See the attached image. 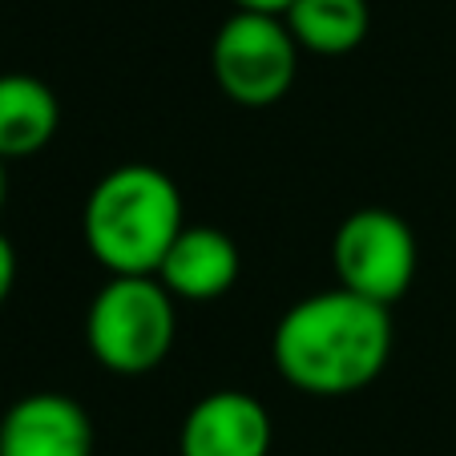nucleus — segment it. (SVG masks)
<instances>
[{
  "mask_svg": "<svg viewBox=\"0 0 456 456\" xmlns=\"http://www.w3.org/2000/svg\"><path fill=\"white\" fill-rule=\"evenodd\" d=\"M0 456H94V420L61 392L20 396L0 416Z\"/></svg>",
  "mask_w": 456,
  "mask_h": 456,
  "instance_id": "0eeeda50",
  "label": "nucleus"
},
{
  "mask_svg": "<svg viewBox=\"0 0 456 456\" xmlns=\"http://www.w3.org/2000/svg\"><path fill=\"white\" fill-rule=\"evenodd\" d=\"M210 73L226 102L267 110L283 102L299 77V45L283 17L234 9L210 41Z\"/></svg>",
  "mask_w": 456,
  "mask_h": 456,
  "instance_id": "20e7f679",
  "label": "nucleus"
},
{
  "mask_svg": "<svg viewBox=\"0 0 456 456\" xmlns=\"http://www.w3.org/2000/svg\"><path fill=\"white\" fill-rule=\"evenodd\" d=\"M61 102L33 73H0V162L33 158L57 138Z\"/></svg>",
  "mask_w": 456,
  "mask_h": 456,
  "instance_id": "1a4fd4ad",
  "label": "nucleus"
},
{
  "mask_svg": "<svg viewBox=\"0 0 456 456\" xmlns=\"http://www.w3.org/2000/svg\"><path fill=\"white\" fill-rule=\"evenodd\" d=\"M239 271L242 258L231 234L207 223H186L154 279L174 295V303H215L239 283Z\"/></svg>",
  "mask_w": 456,
  "mask_h": 456,
  "instance_id": "6e6552de",
  "label": "nucleus"
},
{
  "mask_svg": "<svg viewBox=\"0 0 456 456\" xmlns=\"http://www.w3.org/2000/svg\"><path fill=\"white\" fill-rule=\"evenodd\" d=\"M331 263H336L339 287L379 307L404 299L420 267L412 226L384 207L355 210L339 223L331 239Z\"/></svg>",
  "mask_w": 456,
  "mask_h": 456,
  "instance_id": "39448f33",
  "label": "nucleus"
},
{
  "mask_svg": "<svg viewBox=\"0 0 456 456\" xmlns=\"http://www.w3.org/2000/svg\"><path fill=\"white\" fill-rule=\"evenodd\" d=\"M4 194H9V174H4V162H0V210H4Z\"/></svg>",
  "mask_w": 456,
  "mask_h": 456,
  "instance_id": "ddd939ff",
  "label": "nucleus"
},
{
  "mask_svg": "<svg viewBox=\"0 0 456 456\" xmlns=\"http://www.w3.org/2000/svg\"><path fill=\"white\" fill-rule=\"evenodd\" d=\"M295 0H234L239 12H267V17H283Z\"/></svg>",
  "mask_w": 456,
  "mask_h": 456,
  "instance_id": "f8f14e48",
  "label": "nucleus"
},
{
  "mask_svg": "<svg viewBox=\"0 0 456 456\" xmlns=\"http://www.w3.org/2000/svg\"><path fill=\"white\" fill-rule=\"evenodd\" d=\"M283 20L295 45L315 57H344L360 49L371 28L368 0H295Z\"/></svg>",
  "mask_w": 456,
  "mask_h": 456,
  "instance_id": "9d476101",
  "label": "nucleus"
},
{
  "mask_svg": "<svg viewBox=\"0 0 456 456\" xmlns=\"http://www.w3.org/2000/svg\"><path fill=\"white\" fill-rule=\"evenodd\" d=\"M182 226L178 186L150 162H121L102 174L81 210L86 247L110 275H158Z\"/></svg>",
  "mask_w": 456,
  "mask_h": 456,
  "instance_id": "f03ea898",
  "label": "nucleus"
},
{
  "mask_svg": "<svg viewBox=\"0 0 456 456\" xmlns=\"http://www.w3.org/2000/svg\"><path fill=\"white\" fill-rule=\"evenodd\" d=\"M275 428L267 404L239 387L207 392L178 428V456H267Z\"/></svg>",
  "mask_w": 456,
  "mask_h": 456,
  "instance_id": "423d86ee",
  "label": "nucleus"
},
{
  "mask_svg": "<svg viewBox=\"0 0 456 456\" xmlns=\"http://www.w3.org/2000/svg\"><path fill=\"white\" fill-rule=\"evenodd\" d=\"M392 355L387 307L344 291H315L279 315L271 336V360L279 376L303 396H355Z\"/></svg>",
  "mask_w": 456,
  "mask_h": 456,
  "instance_id": "f257e3e1",
  "label": "nucleus"
},
{
  "mask_svg": "<svg viewBox=\"0 0 456 456\" xmlns=\"http://www.w3.org/2000/svg\"><path fill=\"white\" fill-rule=\"evenodd\" d=\"M178 336L174 295L154 275H110L86 311V347L113 376H146Z\"/></svg>",
  "mask_w": 456,
  "mask_h": 456,
  "instance_id": "7ed1b4c3",
  "label": "nucleus"
},
{
  "mask_svg": "<svg viewBox=\"0 0 456 456\" xmlns=\"http://www.w3.org/2000/svg\"><path fill=\"white\" fill-rule=\"evenodd\" d=\"M12 283H17V250L0 234V307H4V299L12 295Z\"/></svg>",
  "mask_w": 456,
  "mask_h": 456,
  "instance_id": "9b49d317",
  "label": "nucleus"
}]
</instances>
